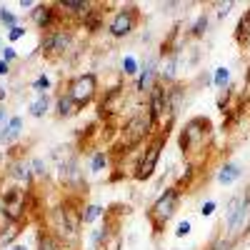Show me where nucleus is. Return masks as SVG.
<instances>
[{
  "label": "nucleus",
  "instance_id": "e433bc0d",
  "mask_svg": "<svg viewBox=\"0 0 250 250\" xmlns=\"http://www.w3.org/2000/svg\"><path fill=\"white\" fill-rule=\"evenodd\" d=\"M0 50H3V40H0Z\"/></svg>",
  "mask_w": 250,
  "mask_h": 250
},
{
  "label": "nucleus",
  "instance_id": "6ab92c4d",
  "mask_svg": "<svg viewBox=\"0 0 250 250\" xmlns=\"http://www.w3.org/2000/svg\"><path fill=\"white\" fill-rule=\"evenodd\" d=\"M100 215H103L100 205H88V208L83 210V215H80V220H83V223H93V220H98Z\"/></svg>",
  "mask_w": 250,
  "mask_h": 250
},
{
  "label": "nucleus",
  "instance_id": "473e14b6",
  "mask_svg": "<svg viewBox=\"0 0 250 250\" xmlns=\"http://www.w3.org/2000/svg\"><path fill=\"white\" fill-rule=\"evenodd\" d=\"M8 70H10V68H8V63H5V60H0V75H8Z\"/></svg>",
  "mask_w": 250,
  "mask_h": 250
},
{
  "label": "nucleus",
  "instance_id": "20e7f679",
  "mask_svg": "<svg viewBox=\"0 0 250 250\" xmlns=\"http://www.w3.org/2000/svg\"><path fill=\"white\" fill-rule=\"evenodd\" d=\"M165 138H168V135L160 133V135L148 145V148H145L143 158L138 160V168H135V180H148L150 175L155 173L158 160H160V150H163V145H165Z\"/></svg>",
  "mask_w": 250,
  "mask_h": 250
},
{
  "label": "nucleus",
  "instance_id": "a878e982",
  "mask_svg": "<svg viewBox=\"0 0 250 250\" xmlns=\"http://www.w3.org/2000/svg\"><path fill=\"white\" fill-rule=\"evenodd\" d=\"M23 35H25V28H23V25H15V28H10V40H13V43H15V40H20Z\"/></svg>",
  "mask_w": 250,
  "mask_h": 250
},
{
  "label": "nucleus",
  "instance_id": "f704fd0d",
  "mask_svg": "<svg viewBox=\"0 0 250 250\" xmlns=\"http://www.w3.org/2000/svg\"><path fill=\"white\" fill-rule=\"evenodd\" d=\"M5 100V88H0V103Z\"/></svg>",
  "mask_w": 250,
  "mask_h": 250
},
{
  "label": "nucleus",
  "instance_id": "c85d7f7f",
  "mask_svg": "<svg viewBox=\"0 0 250 250\" xmlns=\"http://www.w3.org/2000/svg\"><path fill=\"white\" fill-rule=\"evenodd\" d=\"M213 210H215V203H213V200H210V203H205L203 208H200V213H203L205 218H208V215H213Z\"/></svg>",
  "mask_w": 250,
  "mask_h": 250
},
{
  "label": "nucleus",
  "instance_id": "f03ea898",
  "mask_svg": "<svg viewBox=\"0 0 250 250\" xmlns=\"http://www.w3.org/2000/svg\"><path fill=\"white\" fill-rule=\"evenodd\" d=\"M150 128H155V125H153V120H150L148 108L140 110L138 115H133V118H130V120L125 123L123 133H120V143H118V153H128V150H133L135 145H140V143L145 140V135L150 133Z\"/></svg>",
  "mask_w": 250,
  "mask_h": 250
},
{
  "label": "nucleus",
  "instance_id": "1a4fd4ad",
  "mask_svg": "<svg viewBox=\"0 0 250 250\" xmlns=\"http://www.w3.org/2000/svg\"><path fill=\"white\" fill-rule=\"evenodd\" d=\"M70 45V35L65 30H50L48 38L43 40V50L45 53H65V48Z\"/></svg>",
  "mask_w": 250,
  "mask_h": 250
},
{
  "label": "nucleus",
  "instance_id": "9b49d317",
  "mask_svg": "<svg viewBox=\"0 0 250 250\" xmlns=\"http://www.w3.org/2000/svg\"><path fill=\"white\" fill-rule=\"evenodd\" d=\"M155 68H158L155 60H148V63H145V68H143V73H140V78H138V85H135L138 93H145V90H150V88H153V78H155V73H158Z\"/></svg>",
  "mask_w": 250,
  "mask_h": 250
},
{
  "label": "nucleus",
  "instance_id": "f8f14e48",
  "mask_svg": "<svg viewBox=\"0 0 250 250\" xmlns=\"http://www.w3.org/2000/svg\"><path fill=\"white\" fill-rule=\"evenodd\" d=\"M243 175V170H240V165L238 163H225L223 168H220V173H218V180L223 183V185H230V183H235Z\"/></svg>",
  "mask_w": 250,
  "mask_h": 250
},
{
  "label": "nucleus",
  "instance_id": "0eeeda50",
  "mask_svg": "<svg viewBox=\"0 0 250 250\" xmlns=\"http://www.w3.org/2000/svg\"><path fill=\"white\" fill-rule=\"evenodd\" d=\"M228 230H230V238H238V235L250 230V198H243L235 215L228 220Z\"/></svg>",
  "mask_w": 250,
  "mask_h": 250
},
{
  "label": "nucleus",
  "instance_id": "dca6fc26",
  "mask_svg": "<svg viewBox=\"0 0 250 250\" xmlns=\"http://www.w3.org/2000/svg\"><path fill=\"white\" fill-rule=\"evenodd\" d=\"M78 113V105L73 103L70 95H60L58 98V115L60 118H70V115H75Z\"/></svg>",
  "mask_w": 250,
  "mask_h": 250
},
{
  "label": "nucleus",
  "instance_id": "393cba45",
  "mask_svg": "<svg viewBox=\"0 0 250 250\" xmlns=\"http://www.w3.org/2000/svg\"><path fill=\"white\" fill-rule=\"evenodd\" d=\"M0 20H3L5 25H10V28H15V25H18V20H15V15H13V13H8L5 8H3V10H0Z\"/></svg>",
  "mask_w": 250,
  "mask_h": 250
},
{
  "label": "nucleus",
  "instance_id": "7ed1b4c3",
  "mask_svg": "<svg viewBox=\"0 0 250 250\" xmlns=\"http://www.w3.org/2000/svg\"><path fill=\"white\" fill-rule=\"evenodd\" d=\"M178 200H180V190L178 188H168L165 193L153 203V208L148 210V220H150V225H153L155 233L163 230L165 223L175 215V210H178Z\"/></svg>",
  "mask_w": 250,
  "mask_h": 250
},
{
  "label": "nucleus",
  "instance_id": "2f4dec72",
  "mask_svg": "<svg viewBox=\"0 0 250 250\" xmlns=\"http://www.w3.org/2000/svg\"><path fill=\"white\" fill-rule=\"evenodd\" d=\"M3 58H5V63L8 60H15V50H13V48H3Z\"/></svg>",
  "mask_w": 250,
  "mask_h": 250
},
{
  "label": "nucleus",
  "instance_id": "c756f323",
  "mask_svg": "<svg viewBox=\"0 0 250 250\" xmlns=\"http://www.w3.org/2000/svg\"><path fill=\"white\" fill-rule=\"evenodd\" d=\"M33 168L38 175H45V163H43V160H33Z\"/></svg>",
  "mask_w": 250,
  "mask_h": 250
},
{
  "label": "nucleus",
  "instance_id": "5701e85b",
  "mask_svg": "<svg viewBox=\"0 0 250 250\" xmlns=\"http://www.w3.org/2000/svg\"><path fill=\"white\" fill-rule=\"evenodd\" d=\"M123 73H125V75H135V73H138V63H135V58H125V60H123Z\"/></svg>",
  "mask_w": 250,
  "mask_h": 250
},
{
  "label": "nucleus",
  "instance_id": "bb28decb",
  "mask_svg": "<svg viewBox=\"0 0 250 250\" xmlns=\"http://www.w3.org/2000/svg\"><path fill=\"white\" fill-rule=\"evenodd\" d=\"M230 8H233V0H228V3H218V15L225 18L228 13H230Z\"/></svg>",
  "mask_w": 250,
  "mask_h": 250
},
{
  "label": "nucleus",
  "instance_id": "72a5a7b5",
  "mask_svg": "<svg viewBox=\"0 0 250 250\" xmlns=\"http://www.w3.org/2000/svg\"><path fill=\"white\" fill-rule=\"evenodd\" d=\"M20 8H33V0H20Z\"/></svg>",
  "mask_w": 250,
  "mask_h": 250
},
{
  "label": "nucleus",
  "instance_id": "a211bd4d",
  "mask_svg": "<svg viewBox=\"0 0 250 250\" xmlns=\"http://www.w3.org/2000/svg\"><path fill=\"white\" fill-rule=\"evenodd\" d=\"M38 248H40V250H60V245H58V240L53 238L50 233H40V238H38Z\"/></svg>",
  "mask_w": 250,
  "mask_h": 250
},
{
  "label": "nucleus",
  "instance_id": "423d86ee",
  "mask_svg": "<svg viewBox=\"0 0 250 250\" xmlns=\"http://www.w3.org/2000/svg\"><path fill=\"white\" fill-rule=\"evenodd\" d=\"M135 23H138V8H135V5H125L123 10L115 13V18H113V23H110V35L125 38V35L133 33Z\"/></svg>",
  "mask_w": 250,
  "mask_h": 250
},
{
  "label": "nucleus",
  "instance_id": "aec40b11",
  "mask_svg": "<svg viewBox=\"0 0 250 250\" xmlns=\"http://www.w3.org/2000/svg\"><path fill=\"white\" fill-rule=\"evenodd\" d=\"M205 30H208V15H205V13H203V15L193 23V28H190V33H193L195 38H200Z\"/></svg>",
  "mask_w": 250,
  "mask_h": 250
},
{
  "label": "nucleus",
  "instance_id": "cd10ccee",
  "mask_svg": "<svg viewBox=\"0 0 250 250\" xmlns=\"http://www.w3.org/2000/svg\"><path fill=\"white\" fill-rule=\"evenodd\" d=\"M188 233H190V223H188V220H183V223L178 225V230H175V235H178V238H185Z\"/></svg>",
  "mask_w": 250,
  "mask_h": 250
},
{
  "label": "nucleus",
  "instance_id": "4be33fe9",
  "mask_svg": "<svg viewBox=\"0 0 250 250\" xmlns=\"http://www.w3.org/2000/svg\"><path fill=\"white\" fill-rule=\"evenodd\" d=\"M105 165H108V155L103 153V150H98V153L93 155V173H100Z\"/></svg>",
  "mask_w": 250,
  "mask_h": 250
},
{
  "label": "nucleus",
  "instance_id": "4468645a",
  "mask_svg": "<svg viewBox=\"0 0 250 250\" xmlns=\"http://www.w3.org/2000/svg\"><path fill=\"white\" fill-rule=\"evenodd\" d=\"M235 40H238L240 45H245V43L250 40V10H245V15L240 18L238 30H235Z\"/></svg>",
  "mask_w": 250,
  "mask_h": 250
},
{
  "label": "nucleus",
  "instance_id": "412c9836",
  "mask_svg": "<svg viewBox=\"0 0 250 250\" xmlns=\"http://www.w3.org/2000/svg\"><path fill=\"white\" fill-rule=\"evenodd\" d=\"M230 80V70L228 68H218L215 70V88H225Z\"/></svg>",
  "mask_w": 250,
  "mask_h": 250
},
{
  "label": "nucleus",
  "instance_id": "7c9ffc66",
  "mask_svg": "<svg viewBox=\"0 0 250 250\" xmlns=\"http://www.w3.org/2000/svg\"><path fill=\"white\" fill-rule=\"evenodd\" d=\"M15 175H18V178H25V180H28V178H30V173H28V165H25V168L18 165V168H15Z\"/></svg>",
  "mask_w": 250,
  "mask_h": 250
},
{
  "label": "nucleus",
  "instance_id": "f3484780",
  "mask_svg": "<svg viewBox=\"0 0 250 250\" xmlns=\"http://www.w3.org/2000/svg\"><path fill=\"white\" fill-rule=\"evenodd\" d=\"M48 108H50V100H48V95H40L33 105H30V115H35V118H43L48 113Z\"/></svg>",
  "mask_w": 250,
  "mask_h": 250
},
{
  "label": "nucleus",
  "instance_id": "ddd939ff",
  "mask_svg": "<svg viewBox=\"0 0 250 250\" xmlns=\"http://www.w3.org/2000/svg\"><path fill=\"white\" fill-rule=\"evenodd\" d=\"M20 130H23V118H10V123L0 130V140L3 143H10V140H15L18 135H20Z\"/></svg>",
  "mask_w": 250,
  "mask_h": 250
},
{
  "label": "nucleus",
  "instance_id": "b1692460",
  "mask_svg": "<svg viewBox=\"0 0 250 250\" xmlns=\"http://www.w3.org/2000/svg\"><path fill=\"white\" fill-rule=\"evenodd\" d=\"M50 88V80H48V75H40L35 83H33V90H38L40 95H45V90Z\"/></svg>",
  "mask_w": 250,
  "mask_h": 250
},
{
  "label": "nucleus",
  "instance_id": "39448f33",
  "mask_svg": "<svg viewBox=\"0 0 250 250\" xmlns=\"http://www.w3.org/2000/svg\"><path fill=\"white\" fill-rule=\"evenodd\" d=\"M98 93V78L93 75V73H85V75H78L75 80L70 83L68 88V95L73 98V103L80 108V105H88Z\"/></svg>",
  "mask_w": 250,
  "mask_h": 250
},
{
  "label": "nucleus",
  "instance_id": "6e6552de",
  "mask_svg": "<svg viewBox=\"0 0 250 250\" xmlns=\"http://www.w3.org/2000/svg\"><path fill=\"white\" fill-rule=\"evenodd\" d=\"M148 113H150L153 125H158V123H160V118H163V113H165V88H163V83H155V85L150 88Z\"/></svg>",
  "mask_w": 250,
  "mask_h": 250
},
{
  "label": "nucleus",
  "instance_id": "c9c22d12",
  "mask_svg": "<svg viewBox=\"0 0 250 250\" xmlns=\"http://www.w3.org/2000/svg\"><path fill=\"white\" fill-rule=\"evenodd\" d=\"M10 250H28V248H25V245H13Z\"/></svg>",
  "mask_w": 250,
  "mask_h": 250
},
{
  "label": "nucleus",
  "instance_id": "9d476101",
  "mask_svg": "<svg viewBox=\"0 0 250 250\" xmlns=\"http://www.w3.org/2000/svg\"><path fill=\"white\" fill-rule=\"evenodd\" d=\"M33 23L40 28V30H53V25H55V5H35Z\"/></svg>",
  "mask_w": 250,
  "mask_h": 250
},
{
  "label": "nucleus",
  "instance_id": "2eb2a0df",
  "mask_svg": "<svg viewBox=\"0 0 250 250\" xmlns=\"http://www.w3.org/2000/svg\"><path fill=\"white\" fill-rule=\"evenodd\" d=\"M58 8H63L68 13H80V15H88L90 10V3H83V0H63V3H58Z\"/></svg>",
  "mask_w": 250,
  "mask_h": 250
},
{
  "label": "nucleus",
  "instance_id": "f257e3e1",
  "mask_svg": "<svg viewBox=\"0 0 250 250\" xmlns=\"http://www.w3.org/2000/svg\"><path fill=\"white\" fill-rule=\"evenodd\" d=\"M213 135V123L203 115H195L185 123V128L180 130V148L183 153H198V150H205Z\"/></svg>",
  "mask_w": 250,
  "mask_h": 250
}]
</instances>
